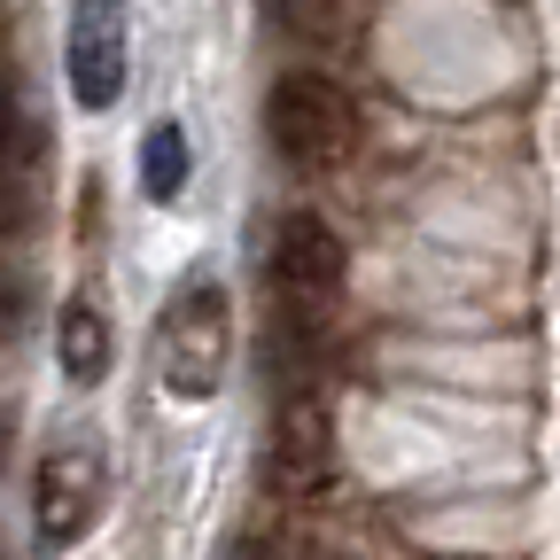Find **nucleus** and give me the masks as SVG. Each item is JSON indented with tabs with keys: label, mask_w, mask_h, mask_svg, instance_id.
<instances>
[{
	"label": "nucleus",
	"mask_w": 560,
	"mask_h": 560,
	"mask_svg": "<svg viewBox=\"0 0 560 560\" xmlns=\"http://www.w3.org/2000/svg\"><path fill=\"white\" fill-rule=\"evenodd\" d=\"M265 140H272L280 164L327 172L359 149V109H350V94L327 70H280L272 94H265Z\"/></svg>",
	"instance_id": "obj_1"
},
{
	"label": "nucleus",
	"mask_w": 560,
	"mask_h": 560,
	"mask_svg": "<svg viewBox=\"0 0 560 560\" xmlns=\"http://www.w3.org/2000/svg\"><path fill=\"white\" fill-rule=\"evenodd\" d=\"M156 359H164V389L202 405L210 389L226 382V359H234V304L219 280H187V289L164 304V327H156Z\"/></svg>",
	"instance_id": "obj_2"
},
{
	"label": "nucleus",
	"mask_w": 560,
	"mask_h": 560,
	"mask_svg": "<svg viewBox=\"0 0 560 560\" xmlns=\"http://www.w3.org/2000/svg\"><path fill=\"white\" fill-rule=\"evenodd\" d=\"M102 490H109V452L94 436H55L32 467V537L55 545H79L102 514Z\"/></svg>",
	"instance_id": "obj_3"
},
{
	"label": "nucleus",
	"mask_w": 560,
	"mask_h": 560,
	"mask_svg": "<svg viewBox=\"0 0 560 560\" xmlns=\"http://www.w3.org/2000/svg\"><path fill=\"white\" fill-rule=\"evenodd\" d=\"M335 412L327 397L312 389H289L280 397V420H272V444H265V490L280 506H319L335 490Z\"/></svg>",
	"instance_id": "obj_4"
},
{
	"label": "nucleus",
	"mask_w": 560,
	"mask_h": 560,
	"mask_svg": "<svg viewBox=\"0 0 560 560\" xmlns=\"http://www.w3.org/2000/svg\"><path fill=\"white\" fill-rule=\"evenodd\" d=\"M342 234L319 219V210H289V219L272 226V289H280V312H289V327H312L319 312H335L342 296Z\"/></svg>",
	"instance_id": "obj_5"
},
{
	"label": "nucleus",
	"mask_w": 560,
	"mask_h": 560,
	"mask_svg": "<svg viewBox=\"0 0 560 560\" xmlns=\"http://www.w3.org/2000/svg\"><path fill=\"white\" fill-rule=\"evenodd\" d=\"M62 79L79 109H117L125 94V0H79L62 39Z\"/></svg>",
	"instance_id": "obj_6"
},
{
	"label": "nucleus",
	"mask_w": 560,
	"mask_h": 560,
	"mask_svg": "<svg viewBox=\"0 0 560 560\" xmlns=\"http://www.w3.org/2000/svg\"><path fill=\"white\" fill-rule=\"evenodd\" d=\"M55 359H62V382L94 389L109 374V319L94 304H62V327H55Z\"/></svg>",
	"instance_id": "obj_7"
},
{
	"label": "nucleus",
	"mask_w": 560,
	"mask_h": 560,
	"mask_svg": "<svg viewBox=\"0 0 560 560\" xmlns=\"http://www.w3.org/2000/svg\"><path fill=\"white\" fill-rule=\"evenodd\" d=\"M140 187L156 202H172L187 187V132L179 125H149V140H140Z\"/></svg>",
	"instance_id": "obj_8"
},
{
	"label": "nucleus",
	"mask_w": 560,
	"mask_h": 560,
	"mask_svg": "<svg viewBox=\"0 0 560 560\" xmlns=\"http://www.w3.org/2000/svg\"><path fill=\"white\" fill-rule=\"evenodd\" d=\"M234 560H335L312 529H296V522H280V529H249L242 545H234Z\"/></svg>",
	"instance_id": "obj_9"
},
{
	"label": "nucleus",
	"mask_w": 560,
	"mask_h": 560,
	"mask_svg": "<svg viewBox=\"0 0 560 560\" xmlns=\"http://www.w3.org/2000/svg\"><path fill=\"white\" fill-rule=\"evenodd\" d=\"M24 219H32V179L16 164H0V242L24 234Z\"/></svg>",
	"instance_id": "obj_10"
},
{
	"label": "nucleus",
	"mask_w": 560,
	"mask_h": 560,
	"mask_svg": "<svg viewBox=\"0 0 560 560\" xmlns=\"http://www.w3.org/2000/svg\"><path fill=\"white\" fill-rule=\"evenodd\" d=\"M24 312H32V296H24V280H9V272H0V342H9V335L24 327Z\"/></svg>",
	"instance_id": "obj_11"
},
{
	"label": "nucleus",
	"mask_w": 560,
	"mask_h": 560,
	"mask_svg": "<svg viewBox=\"0 0 560 560\" xmlns=\"http://www.w3.org/2000/svg\"><path fill=\"white\" fill-rule=\"evenodd\" d=\"M9 132H16V86L0 79V149H9Z\"/></svg>",
	"instance_id": "obj_12"
},
{
	"label": "nucleus",
	"mask_w": 560,
	"mask_h": 560,
	"mask_svg": "<svg viewBox=\"0 0 560 560\" xmlns=\"http://www.w3.org/2000/svg\"><path fill=\"white\" fill-rule=\"evenodd\" d=\"M0 452H9V412H0Z\"/></svg>",
	"instance_id": "obj_13"
}]
</instances>
